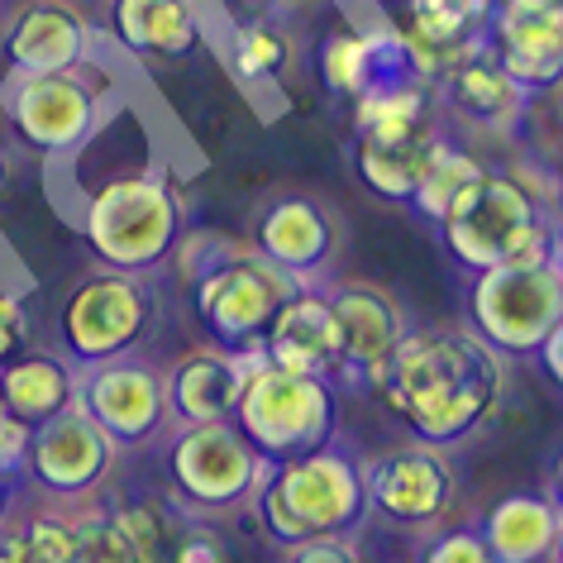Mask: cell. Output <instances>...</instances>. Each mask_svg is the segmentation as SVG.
<instances>
[{
  "label": "cell",
  "instance_id": "1",
  "mask_svg": "<svg viewBox=\"0 0 563 563\" xmlns=\"http://www.w3.org/2000/svg\"><path fill=\"white\" fill-rule=\"evenodd\" d=\"M81 239L110 273L144 277L181 244V191L144 106L120 101L63 158Z\"/></svg>",
  "mask_w": 563,
  "mask_h": 563
},
{
  "label": "cell",
  "instance_id": "2",
  "mask_svg": "<svg viewBox=\"0 0 563 563\" xmlns=\"http://www.w3.org/2000/svg\"><path fill=\"white\" fill-rule=\"evenodd\" d=\"M373 391L416 430L420 444L449 449L497 416L506 368L497 349L473 330L434 325L406 334Z\"/></svg>",
  "mask_w": 563,
  "mask_h": 563
},
{
  "label": "cell",
  "instance_id": "3",
  "mask_svg": "<svg viewBox=\"0 0 563 563\" xmlns=\"http://www.w3.org/2000/svg\"><path fill=\"white\" fill-rule=\"evenodd\" d=\"M449 144L440 130V96L426 77L391 73L354 96V167L383 201L411 206L420 177Z\"/></svg>",
  "mask_w": 563,
  "mask_h": 563
},
{
  "label": "cell",
  "instance_id": "4",
  "mask_svg": "<svg viewBox=\"0 0 563 563\" xmlns=\"http://www.w3.org/2000/svg\"><path fill=\"white\" fill-rule=\"evenodd\" d=\"M444 249L454 253L468 273H492L506 263H549L563 258V234L554 210L520 173L483 167L459 201L440 220Z\"/></svg>",
  "mask_w": 563,
  "mask_h": 563
},
{
  "label": "cell",
  "instance_id": "5",
  "mask_svg": "<svg viewBox=\"0 0 563 563\" xmlns=\"http://www.w3.org/2000/svg\"><path fill=\"white\" fill-rule=\"evenodd\" d=\"M253 511L282 549L325 540V534H354L368 516L363 463L334 444L291 463H273L253 497Z\"/></svg>",
  "mask_w": 563,
  "mask_h": 563
},
{
  "label": "cell",
  "instance_id": "6",
  "mask_svg": "<svg viewBox=\"0 0 563 563\" xmlns=\"http://www.w3.org/2000/svg\"><path fill=\"white\" fill-rule=\"evenodd\" d=\"M297 282L273 267L253 244H220V253L196 267L191 306L196 320L220 349H263L277 311L297 297Z\"/></svg>",
  "mask_w": 563,
  "mask_h": 563
},
{
  "label": "cell",
  "instance_id": "7",
  "mask_svg": "<svg viewBox=\"0 0 563 563\" xmlns=\"http://www.w3.org/2000/svg\"><path fill=\"white\" fill-rule=\"evenodd\" d=\"M239 434L258 449L263 463H291L334 444L340 430V397L325 377H297L263 363L244 383L234 411Z\"/></svg>",
  "mask_w": 563,
  "mask_h": 563
},
{
  "label": "cell",
  "instance_id": "8",
  "mask_svg": "<svg viewBox=\"0 0 563 563\" xmlns=\"http://www.w3.org/2000/svg\"><path fill=\"white\" fill-rule=\"evenodd\" d=\"M115 106L106 91V67L87 63L73 73H10L0 87V110L24 148L44 158H67Z\"/></svg>",
  "mask_w": 563,
  "mask_h": 563
},
{
  "label": "cell",
  "instance_id": "9",
  "mask_svg": "<svg viewBox=\"0 0 563 563\" xmlns=\"http://www.w3.org/2000/svg\"><path fill=\"white\" fill-rule=\"evenodd\" d=\"M473 334L497 354H540L563 320V258L506 263L473 277Z\"/></svg>",
  "mask_w": 563,
  "mask_h": 563
},
{
  "label": "cell",
  "instance_id": "10",
  "mask_svg": "<svg viewBox=\"0 0 563 563\" xmlns=\"http://www.w3.org/2000/svg\"><path fill=\"white\" fill-rule=\"evenodd\" d=\"M273 463L258 459L234 420H206V426H181L167 449V473H173L177 497L201 516H230L239 506H253L263 477Z\"/></svg>",
  "mask_w": 563,
  "mask_h": 563
},
{
  "label": "cell",
  "instance_id": "11",
  "mask_svg": "<svg viewBox=\"0 0 563 563\" xmlns=\"http://www.w3.org/2000/svg\"><path fill=\"white\" fill-rule=\"evenodd\" d=\"M153 325V291L130 273H91L63 301V349L81 368L130 358Z\"/></svg>",
  "mask_w": 563,
  "mask_h": 563
},
{
  "label": "cell",
  "instance_id": "12",
  "mask_svg": "<svg viewBox=\"0 0 563 563\" xmlns=\"http://www.w3.org/2000/svg\"><path fill=\"white\" fill-rule=\"evenodd\" d=\"M77 406L101 426L120 449L148 444L167 430V377L144 358L96 363L77 377Z\"/></svg>",
  "mask_w": 563,
  "mask_h": 563
},
{
  "label": "cell",
  "instance_id": "13",
  "mask_svg": "<svg viewBox=\"0 0 563 563\" xmlns=\"http://www.w3.org/2000/svg\"><path fill=\"white\" fill-rule=\"evenodd\" d=\"M115 463H120V444L81 406H67V411L48 416L44 426H34L24 468L58 501H81L96 487H106Z\"/></svg>",
  "mask_w": 563,
  "mask_h": 563
},
{
  "label": "cell",
  "instance_id": "14",
  "mask_svg": "<svg viewBox=\"0 0 563 563\" xmlns=\"http://www.w3.org/2000/svg\"><path fill=\"white\" fill-rule=\"evenodd\" d=\"M492 5L497 0H401L391 34L416 77L444 81L459 63L487 53Z\"/></svg>",
  "mask_w": 563,
  "mask_h": 563
},
{
  "label": "cell",
  "instance_id": "15",
  "mask_svg": "<svg viewBox=\"0 0 563 563\" xmlns=\"http://www.w3.org/2000/svg\"><path fill=\"white\" fill-rule=\"evenodd\" d=\"M363 483H368L373 511H383L387 520H397L406 530L440 526L459 492L454 463L434 444H406L397 454L363 463Z\"/></svg>",
  "mask_w": 563,
  "mask_h": 563
},
{
  "label": "cell",
  "instance_id": "16",
  "mask_svg": "<svg viewBox=\"0 0 563 563\" xmlns=\"http://www.w3.org/2000/svg\"><path fill=\"white\" fill-rule=\"evenodd\" d=\"M487 53L526 96L563 87V0H497Z\"/></svg>",
  "mask_w": 563,
  "mask_h": 563
},
{
  "label": "cell",
  "instance_id": "17",
  "mask_svg": "<svg viewBox=\"0 0 563 563\" xmlns=\"http://www.w3.org/2000/svg\"><path fill=\"white\" fill-rule=\"evenodd\" d=\"M0 58L10 73H73L101 63V34L73 0H30L0 30Z\"/></svg>",
  "mask_w": 563,
  "mask_h": 563
},
{
  "label": "cell",
  "instance_id": "18",
  "mask_svg": "<svg viewBox=\"0 0 563 563\" xmlns=\"http://www.w3.org/2000/svg\"><path fill=\"white\" fill-rule=\"evenodd\" d=\"M253 249L297 287H311L340 253V224L316 196H273L253 216Z\"/></svg>",
  "mask_w": 563,
  "mask_h": 563
},
{
  "label": "cell",
  "instance_id": "19",
  "mask_svg": "<svg viewBox=\"0 0 563 563\" xmlns=\"http://www.w3.org/2000/svg\"><path fill=\"white\" fill-rule=\"evenodd\" d=\"M325 301L334 320H340V340H344V368L368 377V387L383 383L391 354L401 349L406 330V316L397 297L377 282H363V277H344L325 287Z\"/></svg>",
  "mask_w": 563,
  "mask_h": 563
},
{
  "label": "cell",
  "instance_id": "20",
  "mask_svg": "<svg viewBox=\"0 0 563 563\" xmlns=\"http://www.w3.org/2000/svg\"><path fill=\"white\" fill-rule=\"evenodd\" d=\"M263 349H191L181 354L173 368H167V411L181 426H206V420H234L239 397H244V383L263 368Z\"/></svg>",
  "mask_w": 563,
  "mask_h": 563
},
{
  "label": "cell",
  "instance_id": "21",
  "mask_svg": "<svg viewBox=\"0 0 563 563\" xmlns=\"http://www.w3.org/2000/svg\"><path fill=\"white\" fill-rule=\"evenodd\" d=\"M263 358L282 373L297 377H330L344 368V340H340V320H334L325 291L301 287L297 297L277 311L273 330L263 340Z\"/></svg>",
  "mask_w": 563,
  "mask_h": 563
},
{
  "label": "cell",
  "instance_id": "22",
  "mask_svg": "<svg viewBox=\"0 0 563 563\" xmlns=\"http://www.w3.org/2000/svg\"><path fill=\"white\" fill-rule=\"evenodd\" d=\"M201 30L196 0H106V34L130 58H187Z\"/></svg>",
  "mask_w": 563,
  "mask_h": 563
},
{
  "label": "cell",
  "instance_id": "23",
  "mask_svg": "<svg viewBox=\"0 0 563 563\" xmlns=\"http://www.w3.org/2000/svg\"><path fill=\"white\" fill-rule=\"evenodd\" d=\"M526 101L530 96L501 73L492 53H477V58L459 63L440 81V106L477 134H511L526 120Z\"/></svg>",
  "mask_w": 563,
  "mask_h": 563
},
{
  "label": "cell",
  "instance_id": "24",
  "mask_svg": "<svg viewBox=\"0 0 563 563\" xmlns=\"http://www.w3.org/2000/svg\"><path fill=\"white\" fill-rule=\"evenodd\" d=\"M559 520H563V506L554 497L516 492V497H506L487 511L483 540L497 563H544V559H554Z\"/></svg>",
  "mask_w": 563,
  "mask_h": 563
},
{
  "label": "cell",
  "instance_id": "25",
  "mask_svg": "<svg viewBox=\"0 0 563 563\" xmlns=\"http://www.w3.org/2000/svg\"><path fill=\"white\" fill-rule=\"evenodd\" d=\"M77 368L58 354H20L0 368V401L24 426H44L48 416L77 406Z\"/></svg>",
  "mask_w": 563,
  "mask_h": 563
},
{
  "label": "cell",
  "instance_id": "26",
  "mask_svg": "<svg viewBox=\"0 0 563 563\" xmlns=\"http://www.w3.org/2000/svg\"><path fill=\"white\" fill-rule=\"evenodd\" d=\"M224 63L230 73L244 81L249 91H263L287 73L291 63V38L282 34L277 20H263V24H244V30H230L224 38Z\"/></svg>",
  "mask_w": 563,
  "mask_h": 563
},
{
  "label": "cell",
  "instance_id": "27",
  "mask_svg": "<svg viewBox=\"0 0 563 563\" xmlns=\"http://www.w3.org/2000/svg\"><path fill=\"white\" fill-rule=\"evenodd\" d=\"M483 167H487V163L477 158V153L444 144V148H440V158L430 163V173L420 177V187H416V196H411V206H416L426 220L440 224V220H444V210L459 201V191L468 187V181L483 173Z\"/></svg>",
  "mask_w": 563,
  "mask_h": 563
},
{
  "label": "cell",
  "instance_id": "28",
  "mask_svg": "<svg viewBox=\"0 0 563 563\" xmlns=\"http://www.w3.org/2000/svg\"><path fill=\"white\" fill-rule=\"evenodd\" d=\"M73 526H77V563H148L124 534L115 511H106V506H81V511H73Z\"/></svg>",
  "mask_w": 563,
  "mask_h": 563
},
{
  "label": "cell",
  "instance_id": "29",
  "mask_svg": "<svg viewBox=\"0 0 563 563\" xmlns=\"http://www.w3.org/2000/svg\"><path fill=\"white\" fill-rule=\"evenodd\" d=\"M30 534L34 554L44 563H77V526L73 511H34L30 520H20Z\"/></svg>",
  "mask_w": 563,
  "mask_h": 563
},
{
  "label": "cell",
  "instance_id": "30",
  "mask_svg": "<svg viewBox=\"0 0 563 563\" xmlns=\"http://www.w3.org/2000/svg\"><path fill=\"white\" fill-rule=\"evenodd\" d=\"M163 563H230V549L210 526H173V540L163 549Z\"/></svg>",
  "mask_w": 563,
  "mask_h": 563
},
{
  "label": "cell",
  "instance_id": "31",
  "mask_svg": "<svg viewBox=\"0 0 563 563\" xmlns=\"http://www.w3.org/2000/svg\"><path fill=\"white\" fill-rule=\"evenodd\" d=\"M420 563H497L483 540V530H440L426 544Z\"/></svg>",
  "mask_w": 563,
  "mask_h": 563
},
{
  "label": "cell",
  "instance_id": "32",
  "mask_svg": "<svg viewBox=\"0 0 563 563\" xmlns=\"http://www.w3.org/2000/svg\"><path fill=\"white\" fill-rule=\"evenodd\" d=\"M24 344H30V311H24L20 291L0 287V368L10 358H20Z\"/></svg>",
  "mask_w": 563,
  "mask_h": 563
},
{
  "label": "cell",
  "instance_id": "33",
  "mask_svg": "<svg viewBox=\"0 0 563 563\" xmlns=\"http://www.w3.org/2000/svg\"><path fill=\"white\" fill-rule=\"evenodd\" d=\"M30 434L34 426H24L20 416L5 411V401H0V473H20L24 459H30Z\"/></svg>",
  "mask_w": 563,
  "mask_h": 563
},
{
  "label": "cell",
  "instance_id": "34",
  "mask_svg": "<svg viewBox=\"0 0 563 563\" xmlns=\"http://www.w3.org/2000/svg\"><path fill=\"white\" fill-rule=\"evenodd\" d=\"M210 5L220 10L224 30H244V24H263V20H273L282 0H210Z\"/></svg>",
  "mask_w": 563,
  "mask_h": 563
},
{
  "label": "cell",
  "instance_id": "35",
  "mask_svg": "<svg viewBox=\"0 0 563 563\" xmlns=\"http://www.w3.org/2000/svg\"><path fill=\"white\" fill-rule=\"evenodd\" d=\"M540 363H544V373L554 377V383L563 387V320L554 325V334L544 340V349H540Z\"/></svg>",
  "mask_w": 563,
  "mask_h": 563
},
{
  "label": "cell",
  "instance_id": "36",
  "mask_svg": "<svg viewBox=\"0 0 563 563\" xmlns=\"http://www.w3.org/2000/svg\"><path fill=\"white\" fill-rule=\"evenodd\" d=\"M554 216H559V220H563V177H559V181H554Z\"/></svg>",
  "mask_w": 563,
  "mask_h": 563
},
{
  "label": "cell",
  "instance_id": "37",
  "mask_svg": "<svg viewBox=\"0 0 563 563\" xmlns=\"http://www.w3.org/2000/svg\"><path fill=\"white\" fill-rule=\"evenodd\" d=\"M5 501H10V492H5V473H0V516H5Z\"/></svg>",
  "mask_w": 563,
  "mask_h": 563
},
{
  "label": "cell",
  "instance_id": "38",
  "mask_svg": "<svg viewBox=\"0 0 563 563\" xmlns=\"http://www.w3.org/2000/svg\"><path fill=\"white\" fill-rule=\"evenodd\" d=\"M554 559L563 563V520H559V544H554Z\"/></svg>",
  "mask_w": 563,
  "mask_h": 563
},
{
  "label": "cell",
  "instance_id": "39",
  "mask_svg": "<svg viewBox=\"0 0 563 563\" xmlns=\"http://www.w3.org/2000/svg\"><path fill=\"white\" fill-rule=\"evenodd\" d=\"M559 506H563V459H559V497H554Z\"/></svg>",
  "mask_w": 563,
  "mask_h": 563
},
{
  "label": "cell",
  "instance_id": "40",
  "mask_svg": "<svg viewBox=\"0 0 563 563\" xmlns=\"http://www.w3.org/2000/svg\"><path fill=\"white\" fill-rule=\"evenodd\" d=\"M0 187H5V158H0Z\"/></svg>",
  "mask_w": 563,
  "mask_h": 563
},
{
  "label": "cell",
  "instance_id": "41",
  "mask_svg": "<svg viewBox=\"0 0 563 563\" xmlns=\"http://www.w3.org/2000/svg\"><path fill=\"white\" fill-rule=\"evenodd\" d=\"M383 5H391V0H383Z\"/></svg>",
  "mask_w": 563,
  "mask_h": 563
}]
</instances>
